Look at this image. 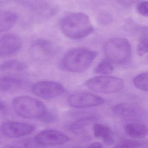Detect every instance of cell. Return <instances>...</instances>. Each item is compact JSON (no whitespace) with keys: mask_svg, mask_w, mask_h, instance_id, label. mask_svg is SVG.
<instances>
[{"mask_svg":"<svg viewBox=\"0 0 148 148\" xmlns=\"http://www.w3.org/2000/svg\"><path fill=\"white\" fill-rule=\"evenodd\" d=\"M114 70L113 63L107 58L103 60L95 69L96 73L100 74H109L111 73Z\"/></svg>","mask_w":148,"mask_h":148,"instance_id":"18","label":"cell"},{"mask_svg":"<svg viewBox=\"0 0 148 148\" xmlns=\"http://www.w3.org/2000/svg\"><path fill=\"white\" fill-rule=\"evenodd\" d=\"M55 119V115L54 113L47 110L39 120L43 122L50 123L54 122Z\"/></svg>","mask_w":148,"mask_h":148,"instance_id":"25","label":"cell"},{"mask_svg":"<svg viewBox=\"0 0 148 148\" xmlns=\"http://www.w3.org/2000/svg\"><path fill=\"white\" fill-rule=\"evenodd\" d=\"M60 25L63 34L74 40L85 38L94 31L88 16L82 12H72L65 15L61 20Z\"/></svg>","mask_w":148,"mask_h":148,"instance_id":"1","label":"cell"},{"mask_svg":"<svg viewBox=\"0 0 148 148\" xmlns=\"http://www.w3.org/2000/svg\"><path fill=\"white\" fill-rule=\"evenodd\" d=\"M103 51L107 58L113 63L118 65L127 64L132 55L130 43L123 38L110 39L104 45Z\"/></svg>","mask_w":148,"mask_h":148,"instance_id":"4","label":"cell"},{"mask_svg":"<svg viewBox=\"0 0 148 148\" xmlns=\"http://www.w3.org/2000/svg\"><path fill=\"white\" fill-rule=\"evenodd\" d=\"M21 38L14 34L0 36V57H7L17 53L22 46Z\"/></svg>","mask_w":148,"mask_h":148,"instance_id":"11","label":"cell"},{"mask_svg":"<svg viewBox=\"0 0 148 148\" xmlns=\"http://www.w3.org/2000/svg\"><path fill=\"white\" fill-rule=\"evenodd\" d=\"M93 131L94 136L102 139L106 144L109 145L114 143L113 133L108 126L101 123H95L93 127Z\"/></svg>","mask_w":148,"mask_h":148,"instance_id":"14","label":"cell"},{"mask_svg":"<svg viewBox=\"0 0 148 148\" xmlns=\"http://www.w3.org/2000/svg\"><path fill=\"white\" fill-rule=\"evenodd\" d=\"M32 56L37 60H47L54 56L55 47L50 41L43 38L35 40L30 47Z\"/></svg>","mask_w":148,"mask_h":148,"instance_id":"8","label":"cell"},{"mask_svg":"<svg viewBox=\"0 0 148 148\" xmlns=\"http://www.w3.org/2000/svg\"><path fill=\"white\" fill-rule=\"evenodd\" d=\"M97 20L100 25L107 26L113 22V17L110 13L107 12H102L98 14Z\"/></svg>","mask_w":148,"mask_h":148,"instance_id":"21","label":"cell"},{"mask_svg":"<svg viewBox=\"0 0 148 148\" xmlns=\"http://www.w3.org/2000/svg\"><path fill=\"white\" fill-rule=\"evenodd\" d=\"M17 19L18 16L16 13L0 10V33L11 29L16 23Z\"/></svg>","mask_w":148,"mask_h":148,"instance_id":"13","label":"cell"},{"mask_svg":"<svg viewBox=\"0 0 148 148\" xmlns=\"http://www.w3.org/2000/svg\"><path fill=\"white\" fill-rule=\"evenodd\" d=\"M125 130L129 136L136 139L145 138L148 134L147 126L140 123H129L125 126Z\"/></svg>","mask_w":148,"mask_h":148,"instance_id":"15","label":"cell"},{"mask_svg":"<svg viewBox=\"0 0 148 148\" xmlns=\"http://www.w3.org/2000/svg\"><path fill=\"white\" fill-rule=\"evenodd\" d=\"M35 127L31 123L10 121L4 123L1 127V132L9 138H20L29 135L34 132Z\"/></svg>","mask_w":148,"mask_h":148,"instance_id":"7","label":"cell"},{"mask_svg":"<svg viewBox=\"0 0 148 148\" xmlns=\"http://www.w3.org/2000/svg\"><path fill=\"white\" fill-rule=\"evenodd\" d=\"M22 82L10 76H0V91H10L20 88Z\"/></svg>","mask_w":148,"mask_h":148,"instance_id":"17","label":"cell"},{"mask_svg":"<svg viewBox=\"0 0 148 148\" xmlns=\"http://www.w3.org/2000/svg\"><path fill=\"white\" fill-rule=\"evenodd\" d=\"M86 84L89 88L96 92L113 93L122 89L123 82L118 77L103 76L89 79L86 82Z\"/></svg>","mask_w":148,"mask_h":148,"instance_id":"5","label":"cell"},{"mask_svg":"<svg viewBox=\"0 0 148 148\" xmlns=\"http://www.w3.org/2000/svg\"><path fill=\"white\" fill-rule=\"evenodd\" d=\"M38 145L35 139H28L16 142L6 148H38Z\"/></svg>","mask_w":148,"mask_h":148,"instance_id":"19","label":"cell"},{"mask_svg":"<svg viewBox=\"0 0 148 148\" xmlns=\"http://www.w3.org/2000/svg\"><path fill=\"white\" fill-rule=\"evenodd\" d=\"M148 42L147 35L142 38L140 43L137 45L136 51L140 56L145 55L148 53Z\"/></svg>","mask_w":148,"mask_h":148,"instance_id":"22","label":"cell"},{"mask_svg":"<svg viewBox=\"0 0 148 148\" xmlns=\"http://www.w3.org/2000/svg\"><path fill=\"white\" fill-rule=\"evenodd\" d=\"M97 55L96 51L86 49H75L65 55L63 60V66L70 72L82 73L90 66Z\"/></svg>","mask_w":148,"mask_h":148,"instance_id":"2","label":"cell"},{"mask_svg":"<svg viewBox=\"0 0 148 148\" xmlns=\"http://www.w3.org/2000/svg\"><path fill=\"white\" fill-rule=\"evenodd\" d=\"M137 12L144 16H148V3L147 1H142L140 2L137 7Z\"/></svg>","mask_w":148,"mask_h":148,"instance_id":"24","label":"cell"},{"mask_svg":"<svg viewBox=\"0 0 148 148\" xmlns=\"http://www.w3.org/2000/svg\"><path fill=\"white\" fill-rule=\"evenodd\" d=\"M87 148H103V145L101 143L94 142L90 144Z\"/></svg>","mask_w":148,"mask_h":148,"instance_id":"28","label":"cell"},{"mask_svg":"<svg viewBox=\"0 0 148 148\" xmlns=\"http://www.w3.org/2000/svg\"><path fill=\"white\" fill-rule=\"evenodd\" d=\"M141 143L136 141L126 140L120 143L114 148H138Z\"/></svg>","mask_w":148,"mask_h":148,"instance_id":"23","label":"cell"},{"mask_svg":"<svg viewBox=\"0 0 148 148\" xmlns=\"http://www.w3.org/2000/svg\"><path fill=\"white\" fill-rule=\"evenodd\" d=\"M12 105L18 115L27 119H40L48 110L41 101L28 96L15 97L12 101Z\"/></svg>","mask_w":148,"mask_h":148,"instance_id":"3","label":"cell"},{"mask_svg":"<svg viewBox=\"0 0 148 148\" xmlns=\"http://www.w3.org/2000/svg\"><path fill=\"white\" fill-rule=\"evenodd\" d=\"M69 103L76 108H85L101 105L104 101L102 97L89 93H80L70 96Z\"/></svg>","mask_w":148,"mask_h":148,"instance_id":"10","label":"cell"},{"mask_svg":"<svg viewBox=\"0 0 148 148\" xmlns=\"http://www.w3.org/2000/svg\"><path fill=\"white\" fill-rule=\"evenodd\" d=\"M117 1L121 5L126 7H129V6H132L133 4L141 0H117Z\"/></svg>","mask_w":148,"mask_h":148,"instance_id":"26","label":"cell"},{"mask_svg":"<svg viewBox=\"0 0 148 148\" xmlns=\"http://www.w3.org/2000/svg\"><path fill=\"white\" fill-rule=\"evenodd\" d=\"M27 68L25 63L17 60L7 61L0 65V72L3 73H21Z\"/></svg>","mask_w":148,"mask_h":148,"instance_id":"16","label":"cell"},{"mask_svg":"<svg viewBox=\"0 0 148 148\" xmlns=\"http://www.w3.org/2000/svg\"><path fill=\"white\" fill-rule=\"evenodd\" d=\"M32 92L44 99H53L61 95L65 92L64 87L58 83L52 81H41L35 84Z\"/></svg>","mask_w":148,"mask_h":148,"instance_id":"6","label":"cell"},{"mask_svg":"<svg viewBox=\"0 0 148 148\" xmlns=\"http://www.w3.org/2000/svg\"><path fill=\"white\" fill-rule=\"evenodd\" d=\"M148 77V73H143L136 77L133 80V82L136 88L143 91H147Z\"/></svg>","mask_w":148,"mask_h":148,"instance_id":"20","label":"cell"},{"mask_svg":"<svg viewBox=\"0 0 148 148\" xmlns=\"http://www.w3.org/2000/svg\"><path fill=\"white\" fill-rule=\"evenodd\" d=\"M113 111L117 116L124 118H136L140 117L143 111L140 107L133 103H122L114 107Z\"/></svg>","mask_w":148,"mask_h":148,"instance_id":"12","label":"cell"},{"mask_svg":"<svg viewBox=\"0 0 148 148\" xmlns=\"http://www.w3.org/2000/svg\"><path fill=\"white\" fill-rule=\"evenodd\" d=\"M35 140L39 145L56 146L67 143L70 140L68 136L54 130H46L38 133Z\"/></svg>","mask_w":148,"mask_h":148,"instance_id":"9","label":"cell"},{"mask_svg":"<svg viewBox=\"0 0 148 148\" xmlns=\"http://www.w3.org/2000/svg\"><path fill=\"white\" fill-rule=\"evenodd\" d=\"M7 110V106L6 103L0 100V113H5Z\"/></svg>","mask_w":148,"mask_h":148,"instance_id":"27","label":"cell"}]
</instances>
